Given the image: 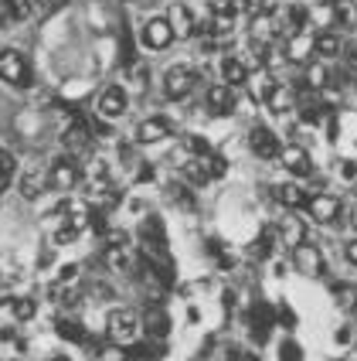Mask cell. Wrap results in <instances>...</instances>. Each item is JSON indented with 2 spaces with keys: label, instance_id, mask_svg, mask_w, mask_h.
I'll use <instances>...</instances> for the list:
<instances>
[{
  "label": "cell",
  "instance_id": "cell-1",
  "mask_svg": "<svg viewBox=\"0 0 357 361\" xmlns=\"http://www.w3.org/2000/svg\"><path fill=\"white\" fill-rule=\"evenodd\" d=\"M139 317L133 310H126V307H119L109 314V321H106V334H109V341L113 344H137L139 338Z\"/></svg>",
  "mask_w": 357,
  "mask_h": 361
},
{
  "label": "cell",
  "instance_id": "cell-2",
  "mask_svg": "<svg viewBox=\"0 0 357 361\" xmlns=\"http://www.w3.org/2000/svg\"><path fill=\"white\" fill-rule=\"evenodd\" d=\"M0 79L14 89H27L31 85V65L18 48H4L0 51Z\"/></svg>",
  "mask_w": 357,
  "mask_h": 361
},
{
  "label": "cell",
  "instance_id": "cell-3",
  "mask_svg": "<svg viewBox=\"0 0 357 361\" xmlns=\"http://www.w3.org/2000/svg\"><path fill=\"white\" fill-rule=\"evenodd\" d=\"M194 82H198L194 68H187V65H174V68H167V72H163V96H167L170 102L187 99V96L194 92Z\"/></svg>",
  "mask_w": 357,
  "mask_h": 361
},
{
  "label": "cell",
  "instance_id": "cell-4",
  "mask_svg": "<svg viewBox=\"0 0 357 361\" xmlns=\"http://www.w3.org/2000/svg\"><path fill=\"white\" fill-rule=\"evenodd\" d=\"M44 180L51 184V191H72L82 180V171H79V164H75V157L72 154L68 157H55L51 167H48V174H44Z\"/></svg>",
  "mask_w": 357,
  "mask_h": 361
},
{
  "label": "cell",
  "instance_id": "cell-5",
  "mask_svg": "<svg viewBox=\"0 0 357 361\" xmlns=\"http://www.w3.org/2000/svg\"><path fill=\"white\" fill-rule=\"evenodd\" d=\"M293 262H296V269L303 276H323V269H327V256L313 242H299L293 249Z\"/></svg>",
  "mask_w": 357,
  "mask_h": 361
},
{
  "label": "cell",
  "instance_id": "cell-6",
  "mask_svg": "<svg viewBox=\"0 0 357 361\" xmlns=\"http://www.w3.org/2000/svg\"><path fill=\"white\" fill-rule=\"evenodd\" d=\"M102 259H106V266H109L113 273H126V269H130V262H133V252H130V239H126L123 232H113V235L106 239Z\"/></svg>",
  "mask_w": 357,
  "mask_h": 361
},
{
  "label": "cell",
  "instance_id": "cell-7",
  "mask_svg": "<svg viewBox=\"0 0 357 361\" xmlns=\"http://www.w3.org/2000/svg\"><path fill=\"white\" fill-rule=\"evenodd\" d=\"M126 106H130L126 89H123V85H106L99 102H96V113H99V120H119V116L126 113Z\"/></svg>",
  "mask_w": 357,
  "mask_h": 361
},
{
  "label": "cell",
  "instance_id": "cell-8",
  "mask_svg": "<svg viewBox=\"0 0 357 361\" xmlns=\"http://www.w3.org/2000/svg\"><path fill=\"white\" fill-rule=\"evenodd\" d=\"M279 161H282V167H286L296 180H306L310 174H313V161H310V154H306L303 147H296V143L282 147V150H279Z\"/></svg>",
  "mask_w": 357,
  "mask_h": 361
},
{
  "label": "cell",
  "instance_id": "cell-9",
  "mask_svg": "<svg viewBox=\"0 0 357 361\" xmlns=\"http://www.w3.org/2000/svg\"><path fill=\"white\" fill-rule=\"evenodd\" d=\"M306 212H310V219L320 221V225H334V221L340 219V201L334 198V195H310V201H306Z\"/></svg>",
  "mask_w": 357,
  "mask_h": 361
},
{
  "label": "cell",
  "instance_id": "cell-10",
  "mask_svg": "<svg viewBox=\"0 0 357 361\" xmlns=\"http://www.w3.org/2000/svg\"><path fill=\"white\" fill-rule=\"evenodd\" d=\"M262 99H265V106H269L273 113H289V109L296 106V92H293L286 82H269V85L262 89Z\"/></svg>",
  "mask_w": 357,
  "mask_h": 361
},
{
  "label": "cell",
  "instance_id": "cell-11",
  "mask_svg": "<svg viewBox=\"0 0 357 361\" xmlns=\"http://www.w3.org/2000/svg\"><path fill=\"white\" fill-rule=\"evenodd\" d=\"M170 41H174V31H170L167 18H154L143 24V44H146V48L163 51V48H170Z\"/></svg>",
  "mask_w": 357,
  "mask_h": 361
},
{
  "label": "cell",
  "instance_id": "cell-12",
  "mask_svg": "<svg viewBox=\"0 0 357 361\" xmlns=\"http://www.w3.org/2000/svg\"><path fill=\"white\" fill-rule=\"evenodd\" d=\"M249 147H252V154L256 157H262V161H273V157H279V137L273 133V130H265V126H256L252 133H249Z\"/></svg>",
  "mask_w": 357,
  "mask_h": 361
},
{
  "label": "cell",
  "instance_id": "cell-13",
  "mask_svg": "<svg viewBox=\"0 0 357 361\" xmlns=\"http://www.w3.org/2000/svg\"><path fill=\"white\" fill-rule=\"evenodd\" d=\"M139 327H143V334H146V338H154V341H163V338L170 334V317H167V314L160 310L157 303H154V307H146V314H143Z\"/></svg>",
  "mask_w": 357,
  "mask_h": 361
},
{
  "label": "cell",
  "instance_id": "cell-14",
  "mask_svg": "<svg viewBox=\"0 0 357 361\" xmlns=\"http://www.w3.org/2000/svg\"><path fill=\"white\" fill-rule=\"evenodd\" d=\"M235 89L232 85H225V82H218V85H211L208 89V109L211 113H218V116H228V113H235Z\"/></svg>",
  "mask_w": 357,
  "mask_h": 361
},
{
  "label": "cell",
  "instance_id": "cell-15",
  "mask_svg": "<svg viewBox=\"0 0 357 361\" xmlns=\"http://www.w3.org/2000/svg\"><path fill=\"white\" fill-rule=\"evenodd\" d=\"M167 24H170V31H174V38H191L194 35V14L184 7V4H170V11H167Z\"/></svg>",
  "mask_w": 357,
  "mask_h": 361
},
{
  "label": "cell",
  "instance_id": "cell-16",
  "mask_svg": "<svg viewBox=\"0 0 357 361\" xmlns=\"http://www.w3.org/2000/svg\"><path fill=\"white\" fill-rule=\"evenodd\" d=\"M174 133V126L163 120V116H150V120H143L137 126V143H160L163 137H170Z\"/></svg>",
  "mask_w": 357,
  "mask_h": 361
},
{
  "label": "cell",
  "instance_id": "cell-17",
  "mask_svg": "<svg viewBox=\"0 0 357 361\" xmlns=\"http://www.w3.org/2000/svg\"><path fill=\"white\" fill-rule=\"evenodd\" d=\"M310 55H313V35H310V31L289 35V41H286V59L296 61V65H306Z\"/></svg>",
  "mask_w": 357,
  "mask_h": 361
},
{
  "label": "cell",
  "instance_id": "cell-18",
  "mask_svg": "<svg viewBox=\"0 0 357 361\" xmlns=\"http://www.w3.org/2000/svg\"><path fill=\"white\" fill-rule=\"evenodd\" d=\"M89 123H82V120H75L68 130H65V137H61V147L75 157V154H82V150H89Z\"/></svg>",
  "mask_w": 357,
  "mask_h": 361
},
{
  "label": "cell",
  "instance_id": "cell-19",
  "mask_svg": "<svg viewBox=\"0 0 357 361\" xmlns=\"http://www.w3.org/2000/svg\"><path fill=\"white\" fill-rule=\"evenodd\" d=\"M31 11H35V4H31V0H0V27L27 20L31 18Z\"/></svg>",
  "mask_w": 357,
  "mask_h": 361
},
{
  "label": "cell",
  "instance_id": "cell-20",
  "mask_svg": "<svg viewBox=\"0 0 357 361\" xmlns=\"http://www.w3.org/2000/svg\"><path fill=\"white\" fill-rule=\"evenodd\" d=\"M313 55H320L323 61L340 59L344 55V41L334 31H320V35H313Z\"/></svg>",
  "mask_w": 357,
  "mask_h": 361
},
{
  "label": "cell",
  "instance_id": "cell-21",
  "mask_svg": "<svg viewBox=\"0 0 357 361\" xmlns=\"http://www.w3.org/2000/svg\"><path fill=\"white\" fill-rule=\"evenodd\" d=\"M276 198H279V204H282V208L299 212V208H306L310 195L303 191V184H299V180H293V184H282V188H276Z\"/></svg>",
  "mask_w": 357,
  "mask_h": 361
},
{
  "label": "cell",
  "instance_id": "cell-22",
  "mask_svg": "<svg viewBox=\"0 0 357 361\" xmlns=\"http://www.w3.org/2000/svg\"><path fill=\"white\" fill-rule=\"evenodd\" d=\"M221 82L225 85H245L249 82V65L242 59H235V55H228V59H221Z\"/></svg>",
  "mask_w": 357,
  "mask_h": 361
},
{
  "label": "cell",
  "instance_id": "cell-23",
  "mask_svg": "<svg viewBox=\"0 0 357 361\" xmlns=\"http://www.w3.org/2000/svg\"><path fill=\"white\" fill-rule=\"evenodd\" d=\"M303 79L310 89H330L334 85V75H330V68H327V61H306V68H303Z\"/></svg>",
  "mask_w": 357,
  "mask_h": 361
},
{
  "label": "cell",
  "instance_id": "cell-24",
  "mask_svg": "<svg viewBox=\"0 0 357 361\" xmlns=\"http://www.w3.org/2000/svg\"><path fill=\"white\" fill-rule=\"evenodd\" d=\"M279 239H282V245L296 249L299 242H306V225H303L299 219H286L282 225H279Z\"/></svg>",
  "mask_w": 357,
  "mask_h": 361
},
{
  "label": "cell",
  "instance_id": "cell-25",
  "mask_svg": "<svg viewBox=\"0 0 357 361\" xmlns=\"http://www.w3.org/2000/svg\"><path fill=\"white\" fill-rule=\"evenodd\" d=\"M330 7H334V20H337L340 27H357V0H330Z\"/></svg>",
  "mask_w": 357,
  "mask_h": 361
},
{
  "label": "cell",
  "instance_id": "cell-26",
  "mask_svg": "<svg viewBox=\"0 0 357 361\" xmlns=\"http://www.w3.org/2000/svg\"><path fill=\"white\" fill-rule=\"evenodd\" d=\"M306 18H310V27H317V31H327V24H337L334 20V7L323 0V4H310L306 7Z\"/></svg>",
  "mask_w": 357,
  "mask_h": 361
},
{
  "label": "cell",
  "instance_id": "cell-27",
  "mask_svg": "<svg viewBox=\"0 0 357 361\" xmlns=\"http://www.w3.org/2000/svg\"><path fill=\"white\" fill-rule=\"evenodd\" d=\"M184 180H187V184H194V188H201V184H208V180H211V174H208V167H204L201 157H191V161L184 164Z\"/></svg>",
  "mask_w": 357,
  "mask_h": 361
},
{
  "label": "cell",
  "instance_id": "cell-28",
  "mask_svg": "<svg viewBox=\"0 0 357 361\" xmlns=\"http://www.w3.org/2000/svg\"><path fill=\"white\" fill-rule=\"evenodd\" d=\"M14 174H18V157L0 147V195H4V188L14 180Z\"/></svg>",
  "mask_w": 357,
  "mask_h": 361
},
{
  "label": "cell",
  "instance_id": "cell-29",
  "mask_svg": "<svg viewBox=\"0 0 357 361\" xmlns=\"http://www.w3.org/2000/svg\"><path fill=\"white\" fill-rule=\"evenodd\" d=\"M41 191H44V174H38V171H27V174L20 178V195L31 201V198H38Z\"/></svg>",
  "mask_w": 357,
  "mask_h": 361
},
{
  "label": "cell",
  "instance_id": "cell-30",
  "mask_svg": "<svg viewBox=\"0 0 357 361\" xmlns=\"http://www.w3.org/2000/svg\"><path fill=\"white\" fill-rule=\"evenodd\" d=\"M11 310H14V317H18V321H31V317L38 314V303L31 300V297H18V300L11 303Z\"/></svg>",
  "mask_w": 357,
  "mask_h": 361
},
{
  "label": "cell",
  "instance_id": "cell-31",
  "mask_svg": "<svg viewBox=\"0 0 357 361\" xmlns=\"http://www.w3.org/2000/svg\"><path fill=\"white\" fill-rule=\"evenodd\" d=\"M55 331H58V338H65V341H85V331H82L75 321H58L55 324Z\"/></svg>",
  "mask_w": 357,
  "mask_h": 361
},
{
  "label": "cell",
  "instance_id": "cell-32",
  "mask_svg": "<svg viewBox=\"0 0 357 361\" xmlns=\"http://www.w3.org/2000/svg\"><path fill=\"white\" fill-rule=\"evenodd\" d=\"M167 195H170V198L177 201L180 208H187V212H191V208H198V201H194V195H191V191H187L184 184H170V191H167Z\"/></svg>",
  "mask_w": 357,
  "mask_h": 361
},
{
  "label": "cell",
  "instance_id": "cell-33",
  "mask_svg": "<svg viewBox=\"0 0 357 361\" xmlns=\"http://www.w3.org/2000/svg\"><path fill=\"white\" fill-rule=\"evenodd\" d=\"M201 161H204V167H208L211 178H225V174H228V161L218 157V154H208V157H201Z\"/></svg>",
  "mask_w": 357,
  "mask_h": 361
},
{
  "label": "cell",
  "instance_id": "cell-34",
  "mask_svg": "<svg viewBox=\"0 0 357 361\" xmlns=\"http://www.w3.org/2000/svg\"><path fill=\"white\" fill-rule=\"evenodd\" d=\"M75 239H79V228H75L68 219H61L58 232H55V245H68V242H75Z\"/></svg>",
  "mask_w": 357,
  "mask_h": 361
},
{
  "label": "cell",
  "instance_id": "cell-35",
  "mask_svg": "<svg viewBox=\"0 0 357 361\" xmlns=\"http://www.w3.org/2000/svg\"><path fill=\"white\" fill-rule=\"evenodd\" d=\"M273 239H276V235H273V232L265 228V232H262V235L256 239V249H252V256H256V259H265V256H273Z\"/></svg>",
  "mask_w": 357,
  "mask_h": 361
},
{
  "label": "cell",
  "instance_id": "cell-36",
  "mask_svg": "<svg viewBox=\"0 0 357 361\" xmlns=\"http://www.w3.org/2000/svg\"><path fill=\"white\" fill-rule=\"evenodd\" d=\"M279 358L282 361H303V348H299L293 338H286V341L279 344Z\"/></svg>",
  "mask_w": 357,
  "mask_h": 361
},
{
  "label": "cell",
  "instance_id": "cell-37",
  "mask_svg": "<svg viewBox=\"0 0 357 361\" xmlns=\"http://www.w3.org/2000/svg\"><path fill=\"white\" fill-rule=\"evenodd\" d=\"M289 24L299 27V31L310 27V18H306V7H303V4H293V7H289Z\"/></svg>",
  "mask_w": 357,
  "mask_h": 361
},
{
  "label": "cell",
  "instance_id": "cell-38",
  "mask_svg": "<svg viewBox=\"0 0 357 361\" xmlns=\"http://www.w3.org/2000/svg\"><path fill=\"white\" fill-rule=\"evenodd\" d=\"M75 280H79V266H75V262H68V266H61L58 283H55V286H72Z\"/></svg>",
  "mask_w": 357,
  "mask_h": 361
},
{
  "label": "cell",
  "instance_id": "cell-39",
  "mask_svg": "<svg viewBox=\"0 0 357 361\" xmlns=\"http://www.w3.org/2000/svg\"><path fill=\"white\" fill-rule=\"evenodd\" d=\"M334 297H337L340 307H351V300H354V286H344V283H334Z\"/></svg>",
  "mask_w": 357,
  "mask_h": 361
},
{
  "label": "cell",
  "instance_id": "cell-40",
  "mask_svg": "<svg viewBox=\"0 0 357 361\" xmlns=\"http://www.w3.org/2000/svg\"><path fill=\"white\" fill-rule=\"evenodd\" d=\"M211 11H215V14H225V18H235L238 4L235 0H211Z\"/></svg>",
  "mask_w": 357,
  "mask_h": 361
},
{
  "label": "cell",
  "instance_id": "cell-41",
  "mask_svg": "<svg viewBox=\"0 0 357 361\" xmlns=\"http://www.w3.org/2000/svg\"><path fill=\"white\" fill-rule=\"evenodd\" d=\"M187 150H191L194 157H208V154H211L208 140H201V137H191V140H187Z\"/></svg>",
  "mask_w": 357,
  "mask_h": 361
},
{
  "label": "cell",
  "instance_id": "cell-42",
  "mask_svg": "<svg viewBox=\"0 0 357 361\" xmlns=\"http://www.w3.org/2000/svg\"><path fill=\"white\" fill-rule=\"evenodd\" d=\"M340 178L347 180V184H351V180H357V164L354 161H340Z\"/></svg>",
  "mask_w": 357,
  "mask_h": 361
},
{
  "label": "cell",
  "instance_id": "cell-43",
  "mask_svg": "<svg viewBox=\"0 0 357 361\" xmlns=\"http://www.w3.org/2000/svg\"><path fill=\"white\" fill-rule=\"evenodd\" d=\"M228 361H258V358L249 355V351H242V348H228Z\"/></svg>",
  "mask_w": 357,
  "mask_h": 361
},
{
  "label": "cell",
  "instance_id": "cell-44",
  "mask_svg": "<svg viewBox=\"0 0 357 361\" xmlns=\"http://www.w3.org/2000/svg\"><path fill=\"white\" fill-rule=\"evenodd\" d=\"M238 7H245L249 14H258V11H265V0H242Z\"/></svg>",
  "mask_w": 357,
  "mask_h": 361
},
{
  "label": "cell",
  "instance_id": "cell-45",
  "mask_svg": "<svg viewBox=\"0 0 357 361\" xmlns=\"http://www.w3.org/2000/svg\"><path fill=\"white\" fill-rule=\"evenodd\" d=\"M344 256H347V262H351V266H357V239H351L347 245H344Z\"/></svg>",
  "mask_w": 357,
  "mask_h": 361
},
{
  "label": "cell",
  "instance_id": "cell-46",
  "mask_svg": "<svg viewBox=\"0 0 357 361\" xmlns=\"http://www.w3.org/2000/svg\"><path fill=\"white\" fill-rule=\"evenodd\" d=\"M354 341V331H351V327H340L337 331V344H351Z\"/></svg>",
  "mask_w": 357,
  "mask_h": 361
},
{
  "label": "cell",
  "instance_id": "cell-47",
  "mask_svg": "<svg viewBox=\"0 0 357 361\" xmlns=\"http://www.w3.org/2000/svg\"><path fill=\"white\" fill-rule=\"evenodd\" d=\"M41 4V11H58V7H65L68 0H38Z\"/></svg>",
  "mask_w": 357,
  "mask_h": 361
},
{
  "label": "cell",
  "instance_id": "cell-48",
  "mask_svg": "<svg viewBox=\"0 0 357 361\" xmlns=\"http://www.w3.org/2000/svg\"><path fill=\"white\" fill-rule=\"evenodd\" d=\"M279 317H282L286 327H293V324H296V317H293V310H289V307H279Z\"/></svg>",
  "mask_w": 357,
  "mask_h": 361
},
{
  "label": "cell",
  "instance_id": "cell-49",
  "mask_svg": "<svg viewBox=\"0 0 357 361\" xmlns=\"http://www.w3.org/2000/svg\"><path fill=\"white\" fill-rule=\"evenodd\" d=\"M137 180L143 184V180H154V167H139L137 171Z\"/></svg>",
  "mask_w": 357,
  "mask_h": 361
},
{
  "label": "cell",
  "instance_id": "cell-50",
  "mask_svg": "<svg viewBox=\"0 0 357 361\" xmlns=\"http://www.w3.org/2000/svg\"><path fill=\"white\" fill-rule=\"evenodd\" d=\"M351 221H354V228H357V204L351 208Z\"/></svg>",
  "mask_w": 357,
  "mask_h": 361
},
{
  "label": "cell",
  "instance_id": "cell-51",
  "mask_svg": "<svg viewBox=\"0 0 357 361\" xmlns=\"http://www.w3.org/2000/svg\"><path fill=\"white\" fill-rule=\"evenodd\" d=\"M48 361H72V358H65V355H55V358H48Z\"/></svg>",
  "mask_w": 357,
  "mask_h": 361
},
{
  "label": "cell",
  "instance_id": "cell-52",
  "mask_svg": "<svg viewBox=\"0 0 357 361\" xmlns=\"http://www.w3.org/2000/svg\"><path fill=\"white\" fill-rule=\"evenodd\" d=\"M354 344H357V338H354Z\"/></svg>",
  "mask_w": 357,
  "mask_h": 361
}]
</instances>
